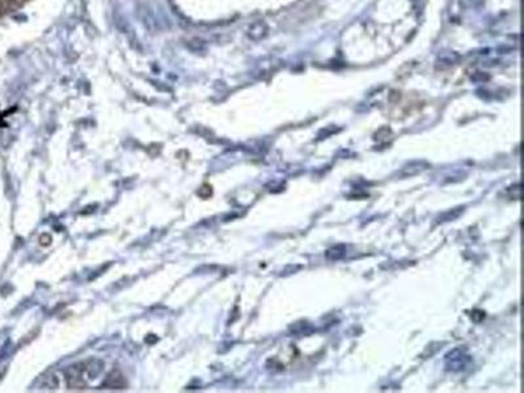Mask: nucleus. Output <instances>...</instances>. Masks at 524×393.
Masks as SVG:
<instances>
[{
  "mask_svg": "<svg viewBox=\"0 0 524 393\" xmlns=\"http://www.w3.org/2000/svg\"><path fill=\"white\" fill-rule=\"evenodd\" d=\"M459 353L460 354L456 355V357L453 355V353H450L446 358L447 366H448V368H451V370L453 371L463 370L466 364H468V362H469V357L464 354L463 350H459Z\"/></svg>",
  "mask_w": 524,
  "mask_h": 393,
  "instance_id": "obj_1",
  "label": "nucleus"
},
{
  "mask_svg": "<svg viewBox=\"0 0 524 393\" xmlns=\"http://www.w3.org/2000/svg\"><path fill=\"white\" fill-rule=\"evenodd\" d=\"M268 25H266L265 23H262V21H258V23L253 24V25L250 26L249 30H248V36L252 39H256L257 41V39L264 38V37L268 34Z\"/></svg>",
  "mask_w": 524,
  "mask_h": 393,
  "instance_id": "obj_2",
  "label": "nucleus"
},
{
  "mask_svg": "<svg viewBox=\"0 0 524 393\" xmlns=\"http://www.w3.org/2000/svg\"><path fill=\"white\" fill-rule=\"evenodd\" d=\"M439 61L444 62L446 65H455L460 59V55L456 51H443L439 54Z\"/></svg>",
  "mask_w": 524,
  "mask_h": 393,
  "instance_id": "obj_3",
  "label": "nucleus"
},
{
  "mask_svg": "<svg viewBox=\"0 0 524 393\" xmlns=\"http://www.w3.org/2000/svg\"><path fill=\"white\" fill-rule=\"evenodd\" d=\"M490 79V76L486 74V72H475L472 76H470V80L476 81V83H485Z\"/></svg>",
  "mask_w": 524,
  "mask_h": 393,
  "instance_id": "obj_4",
  "label": "nucleus"
},
{
  "mask_svg": "<svg viewBox=\"0 0 524 393\" xmlns=\"http://www.w3.org/2000/svg\"><path fill=\"white\" fill-rule=\"evenodd\" d=\"M484 2L485 0H469V6L473 8H479V7L484 6Z\"/></svg>",
  "mask_w": 524,
  "mask_h": 393,
  "instance_id": "obj_5",
  "label": "nucleus"
}]
</instances>
